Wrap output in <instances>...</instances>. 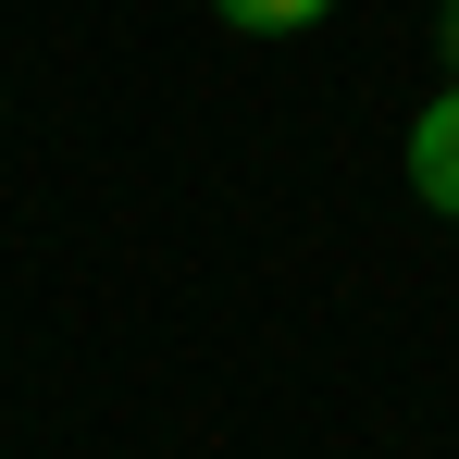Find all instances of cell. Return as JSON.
Returning <instances> with one entry per match:
<instances>
[{
    "mask_svg": "<svg viewBox=\"0 0 459 459\" xmlns=\"http://www.w3.org/2000/svg\"><path fill=\"white\" fill-rule=\"evenodd\" d=\"M410 186H422V212L459 224V87H435L422 125H410Z\"/></svg>",
    "mask_w": 459,
    "mask_h": 459,
    "instance_id": "obj_1",
    "label": "cell"
},
{
    "mask_svg": "<svg viewBox=\"0 0 459 459\" xmlns=\"http://www.w3.org/2000/svg\"><path fill=\"white\" fill-rule=\"evenodd\" d=\"M212 13H224V25H248V38H299L323 0H212Z\"/></svg>",
    "mask_w": 459,
    "mask_h": 459,
    "instance_id": "obj_2",
    "label": "cell"
},
{
    "mask_svg": "<svg viewBox=\"0 0 459 459\" xmlns=\"http://www.w3.org/2000/svg\"><path fill=\"white\" fill-rule=\"evenodd\" d=\"M447 63H459V0H447Z\"/></svg>",
    "mask_w": 459,
    "mask_h": 459,
    "instance_id": "obj_3",
    "label": "cell"
}]
</instances>
